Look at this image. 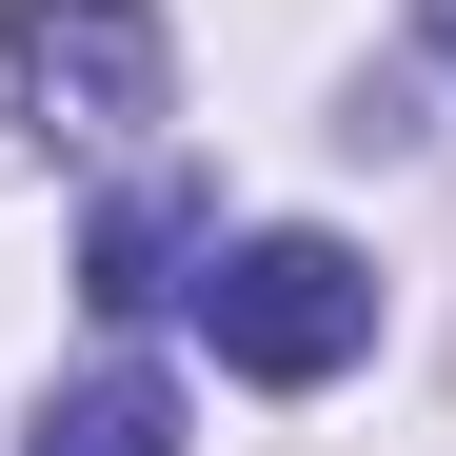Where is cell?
Returning a JSON list of instances; mask_svg holds the SVG:
<instances>
[{
    "instance_id": "obj_3",
    "label": "cell",
    "mask_w": 456,
    "mask_h": 456,
    "mask_svg": "<svg viewBox=\"0 0 456 456\" xmlns=\"http://www.w3.org/2000/svg\"><path fill=\"white\" fill-rule=\"evenodd\" d=\"M20 456H179V377H139V357H100L80 397H40V436Z\"/></svg>"
},
{
    "instance_id": "obj_2",
    "label": "cell",
    "mask_w": 456,
    "mask_h": 456,
    "mask_svg": "<svg viewBox=\"0 0 456 456\" xmlns=\"http://www.w3.org/2000/svg\"><path fill=\"white\" fill-rule=\"evenodd\" d=\"M0 80H20V139H139L159 119V0H0Z\"/></svg>"
},
{
    "instance_id": "obj_1",
    "label": "cell",
    "mask_w": 456,
    "mask_h": 456,
    "mask_svg": "<svg viewBox=\"0 0 456 456\" xmlns=\"http://www.w3.org/2000/svg\"><path fill=\"white\" fill-rule=\"evenodd\" d=\"M179 297H199V338L239 357L258 397H318V377L377 338V258H357V239H318V218H278V239H218Z\"/></svg>"
},
{
    "instance_id": "obj_4",
    "label": "cell",
    "mask_w": 456,
    "mask_h": 456,
    "mask_svg": "<svg viewBox=\"0 0 456 456\" xmlns=\"http://www.w3.org/2000/svg\"><path fill=\"white\" fill-rule=\"evenodd\" d=\"M179 239H199L179 199H119L100 239H80V297H100V318H139V297H179Z\"/></svg>"
},
{
    "instance_id": "obj_5",
    "label": "cell",
    "mask_w": 456,
    "mask_h": 456,
    "mask_svg": "<svg viewBox=\"0 0 456 456\" xmlns=\"http://www.w3.org/2000/svg\"><path fill=\"white\" fill-rule=\"evenodd\" d=\"M417 20H436V60H456V0H417Z\"/></svg>"
}]
</instances>
